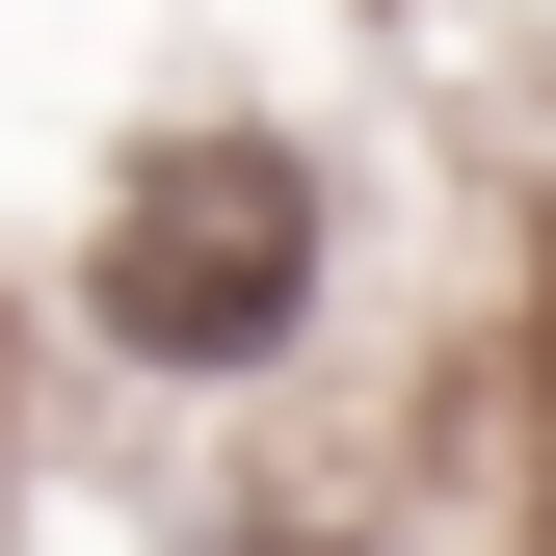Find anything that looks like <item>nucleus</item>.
Listing matches in <instances>:
<instances>
[{
  "label": "nucleus",
  "instance_id": "1",
  "mask_svg": "<svg viewBox=\"0 0 556 556\" xmlns=\"http://www.w3.org/2000/svg\"><path fill=\"white\" fill-rule=\"evenodd\" d=\"M318 318H344V186H318V132L186 106V132L106 160V213H80V344H106L132 397H265Z\"/></svg>",
  "mask_w": 556,
  "mask_h": 556
}]
</instances>
